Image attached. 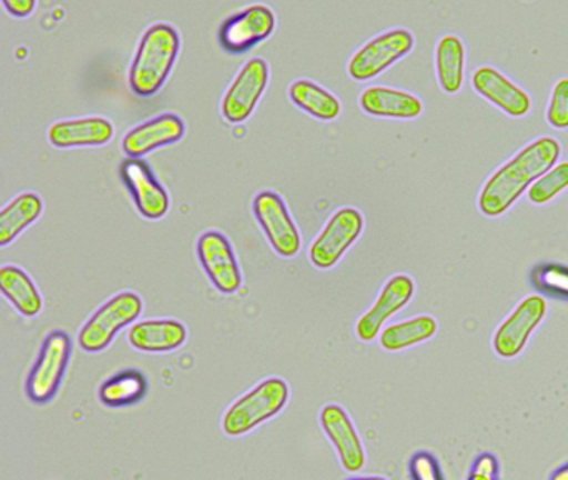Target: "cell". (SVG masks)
I'll use <instances>...</instances> for the list:
<instances>
[{
	"label": "cell",
	"instance_id": "cell-21",
	"mask_svg": "<svg viewBox=\"0 0 568 480\" xmlns=\"http://www.w3.org/2000/svg\"><path fill=\"white\" fill-rule=\"evenodd\" d=\"M44 203L34 192H22L0 210V246L18 239L29 226L41 217Z\"/></svg>",
	"mask_w": 568,
	"mask_h": 480
},
{
	"label": "cell",
	"instance_id": "cell-10",
	"mask_svg": "<svg viewBox=\"0 0 568 480\" xmlns=\"http://www.w3.org/2000/svg\"><path fill=\"white\" fill-rule=\"evenodd\" d=\"M545 313H547V302L544 297H525L495 330L491 343L497 356L504 359L517 357L527 346L534 330L540 326Z\"/></svg>",
	"mask_w": 568,
	"mask_h": 480
},
{
	"label": "cell",
	"instance_id": "cell-19",
	"mask_svg": "<svg viewBox=\"0 0 568 480\" xmlns=\"http://www.w3.org/2000/svg\"><path fill=\"white\" fill-rule=\"evenodd\" d=\"M128 339L141 352H171L184 346L187 329L184 323L174 319L141 320L129 329Z\"/></svg>",
	"mask_w": 568,
	"mask_h": 480
},
{
	"label": "cell",
	"instance_id": "cell-32",
	"mask_svg": "<svg viewBox=\"0 0 568 480\" xmlns=\"http://www.w3.org/2000/svg\"><path fill=\"white\" fill-rule=\"evenodd\" d=\"M2 6L8 9L9 13L16 17L31 16L32 10L36 9L34 0H4Z\"/></svg>",
	"mask_w": 568,
	"mask_h": 480
},
{
	"label": "cell",
	"instance_id": "cell-26",
	"mask_svg": "<svg viewBox=\"0 0 568 480\" xmlns=\"http://www.w3.org/2000/svg\"><path fill=\"white\" fill-rule=\"evenodd\" d=\"M148 393V380L139 370L129 369L105 380L99 389V399L108 407H128L141 402Z\"/></svg>",
	"mask_w": 568,
	"mask_h": 480
},
{
	"label": "cell",
	"instance_id": "cell-33",
	"mask_svg": "<svg viewBox=\"0 0 568 480\" xmlns=\"http://www.w3.org/2000/svg\"><path fill=\"white\" fill-rule=\"evenodd\" d=\"M551 480H568V466L557 470V472L551 476Z\"/></svg>",
	"mask_w": 568,
	"mask_h": 480
},
{
	"label": "cell",
	"instance_id": "cell-16",
	"mask_svg": "<svg viewBox=\"0 0 568 480\" xmlns=\"http://www.w3.org/2000/svg\"><path fill=\"white\" fill-rule=\"evenodd\" d=\"M185 126L175 113H161L125 133L122 149L129 159H141L145 153L179 142L184 137Z\"/></svg>",
	"mask_w": 568,
	"mask_h": 480
},
{
	"label": "cell",
	"instance_id": "cell-13",
	"mask_svg": "<svg viewBox=\"0 0 568 480\" xmlns=\"http://www.w3.org/2000/svg\"><path fill=\"white\" fill-rule=\"evenodd\" d=\"M414 280L404 273L390 277L382 287L374 306L357 320L355 333L364 342H371L381 333L384 323L398 310L404 309L414 297Z\"/></svg>",
	"mask_w": 568,
	"mask_h": 480
},
{
	"label": "cell",
	"instance_id": "cell-7",
	"mask_svg": "<svg viewBox=\"0 0 568 480\" xmlns=\"http://www.w3.org/2000/svg\"><path fill=\"white\" fill-rule=\"evenodd\" d=\"M414 47V36L405 29L388 30L368 40L348 60V76L358 82L374 79L392 63L407 56Z\"/></svg>",
	"mask_w": 568,
	"mask_h": 480
},
{
	"label": "cell",
	"instance_id": "cell-2",
	"mask_svg": "<svg viewBox=\"0 0 568 480\" xmlns=\"http://www.w3.org/2000/svg\"><path fill=\"white\" fill-rule=\"evenodd\" d=\"M181 39L169 23H154L145 30L132 60L129 83L139 97H151L161 90L178 60Z\"/></svg>",
	"mask_w": 568,
	"mask_h": 480
},
{
	"label": "cell",
	"instance_id": "cell-17",
	"mask_svg": "<svg viewBox=\"0 0 568 480\" xmlns=\"http://www.w3.org/2000/svg\"><path fill=\"white\" fill-rule=\"evenodd\" d=\"M471 87L508 116L521 117L530 110L531 100L528 93L494 67H478L471 76Z\"/></svg>",
	"mask_w": 568,
	"mask_h": 480
},
{
	"label": "cell",
	"instance_id": "cell-3",
	"mask_svg": "<svg viewBox=\"0 0 568 480\" xmlns=\"http://www.w3.org/2000/svg\"><path fill=\"white\" fill-rule=\"evenodd\" d=\"M288 400V386L278 377H268L239 397L222 417V430L229 437H242L274 419Z\"/></svg>",
	"mask_w": 568,
	"mask_h": 480
},
{
	"label": "cell",
	"instance_id": "cell-18",
	"mask_svg": "<svg viewBox=\"0 0 568 480\" xmlns=\"http://www.w3.org/2000/svg\"><path fill=\"white\" fill-rule=\"evenodd\" d=\"M49 142L59 149L72 147H98L111 142L114 126L104 117L59 120L48 130Z\"/></svg>",
	"mask_w": 568,
	"mask_h": 480
},
{
	"label": "cell",
	"instance_id": "cell-6",
	"mask_svg": "<svg viewBox=\"0 0 568 480\" xmlns=\"http://www.w3.org/2000/svg\"><path fill=\"white\" fill-rule=\"evenodd\" d=\"M364 230V217L354 207H342L325 223L308 249V259L317 269H332L354 246Z\"/></svg>",
	"mask_w": 568,
	"mask_h": 480
},
{
	"label": "cell",
	"instance_id": "cell-5",
	"mask_svg": "<svg viewBox=\"0 0 568 480\" xmlns=\"http://www.w3.org/2000/svg\"><path fill=\"white\" fill-rule=\"evenodd\" d=\"M71 350L72 342L68 333L62 330L48 333L26 383V392L32 402L48 403L54 399L64 379Z\"/></svg>",
	"mask_w": 568,
	"mask_h": 480
},
{
	"label": "cell",
	"instance_id": "cell-24",
	"mask_svg": "<svg viewBox=\"0 0 568 480\" xmlns=\"http://www.w3.org/2000/svg\"><path fill=\"white\" fill-rule=\"evenodd\" d=\"M465 47L457 36H445L435 50V67L442 90L457 93L464 83Z\"/></svg>",
	"mask_w": 568,
	"mask_h": 480
},
{
	"label": "cell",
	"instance_id": "cell-23",
	"mask_svg": "<svg viewBox=\"0 0 568 480\" xmlns=\"http://www.w3.org/2000/svg\"><path fill=\"white\" fill-rule=\"evenodd\" d=\"M288 97L298 109L305 110L315 119L335 120L341 116L342 106L337 97L312 80H295L288 87Z\"/></svg>",
	"mask_w": 568,
	"mask_h": 480
},
{
	"label": "cell",
	"instance_id": "cell-25",
	"mask_svg": "<svg viewBox=\"0 0 568 480\" xmlns=\"http://www.w3.org/2000/svg\"><path fill=\"white\" fill-rule=\"evenodd\" d=\"M435 332H437V320L434 317L417 316L385 327L381 332V346L388 352H398L432 339Z\"/></svg>",
	"mask_w": 568,
	"mask_h": 480
},
{
	"label": "cell",
	"instance_id": "cell-22",
	"mask_svg": "<svg viewBox=\"0 0 568 480\" xmlns=\"http://www.w3.org/2000/svg\"><path fill=\"white\" fill-rule=\"evenodd\" d=\"M0 289L21 316L36 317L41 313V292L21 267L4 266L0 269Z\"/></svg>",
	"mask_w": 568,
	"mask_h": 480
},
{
	"label": "cell",
	"instance_id": "cell-31",
	"mask_svg": "<svg viewBox=\"0 0 568 480\" xmlns=\"http://www.w3.org/2000/svg\"><path fill=\"white\" fill-rule=\"evenodd\" d=\"M498 463L491 453H481L475 460L474 469L467 480H497Z\"/></svg>",
	"mask_w": 568,
	"mask_h": 480
},
{
	"label": "cell",
	"instance_id": "cell-27",
	"mask_svg": "<svg viewBox=\"0 0 568 480\" xmlns=\"http://www.w3.org/2000/svg\"><path fill=\"white\" fill-rule=\"evenodd\" d=\"M567 187L568 162H560L531 183L530 189H528V199L540 206V203L550 202L554 197H557Z\"/></svg>",
	"mask_w": 568,
	"mask_h": 480
},
{
	"label": "cell",
	"instance_id": "cell-4",
	"mask_svg": "<svg viewBox=\"0 0 568 480\" xmlns=\"http://www.w3.org/2000/svg\"><path fill=\"white\" fill-rule=\"evenodd\" d=\"M141 312L142 300L138 293H118L99 307L98 312L84 323L79 332V346L85 352H101L111 346L115 333L138 320Z\"/></svg>",
	"mask_w": 568,
	"mask_h": 480
},
{
	"label": "cell",
	"instance_id": "cell-14",
	"mask_svg": "<svg viewBox=\"0 0 568 480\" xmlns=\"http://www.w3.org/2000/svg\"><path fill=\"white\" fill-rule=\"evenodd\" d=\"M121 177L142 217L158 220L168 213V192L158 182L151 167L144 160H124L121 166Z\"/></svg>",
	"mask_w": 568,
	"mask_h": 480
},
{
	"label": "cell",
	"instance_id": "cell-11",
	"mask_svg": "<svg viewBox=\"0 0 568 480\" xmlns=\"http://www.w3.org/2000/svg\"><path fill=\"white\" fill-rule=\"evenodd\" d=\"M274 29V12L267 6L254 3L221 23L219 42L227 52L242 53L271 37Z\"/></svg>",
	"mask_w": 568,
	"mask_h": 480
},
{
	"label": "cell",
	"instance_id": "cell-28",
	"mask_svg": "<svg viewBox=\"0 0 568 480\" xmlns=\"http://www.w3.org/2000/svg\"><path fill=\"white\" fill-rule=\"evenodd\" d=\"M547 120L555 129H568V77L558 80L551 90Z\"/></svg>",
	"mask_w": 568,
	"mask_h": 480
},
{
	"label": "cell",
	"instance_id": "cell-34",
	"mask_svg": "<svg viewBox=\"0 0 568 480\" xmlns=\"http://www.w3.org/2000/svg\"><path fill=\"white\" fill-rule=\"evenodd\" d=\"M347 480H387L384 477H352V479Z\"/></svg>",
	"mask_w": 568,
	"mask_h": 480
},
{
	"label": "cell",
	"instance_id": "cell-15",
	"mask_svg": "<svg viewBox=\"0 0 568 480\" xmlns=\"http://www.w3.org/2000/svg\"><path fill=\"white\" fill-rule=\"evenodd\" d=\"M322 430L337 450L338 460L347 472H358L365 466V450L348 413L337 403L322 407Z\"/></svg>",
	"mask_w": 568,
	"mask_h": 480
},
{
	"label": "cell",
	"instance_id": "cell-20",
	"mask_svg": "<svg viewBox=\"0 0 568 480\" xmlns=\"http://www.w3.org/2000/svg\"><path fill=\"white\" fill-rule=\"evenodd\" d=\"M358 102L364 112L375 117H390V119H415L424 110L420 99L390 87H368L362 92Z\"/></svg>",
	"mask_w": 568,
	"mask_h": 480
},
{
	"label": "cell",
	"instance_id": "cell-1",
	"mask_svg": "<svg viewBox=\"0 0 568 480\" xmlns=\"http://www.w3.org/2000/svg\"><path fill=\"white\" fill-rule=\"evenodd\" d=\"M560 152V143L551 137L528 143L485 182L478 196L480 212L487 217L507 212L535 180L555 166Z\"/></svg>",
	"mask_w": 568,
	"mask_h": 480
},
{
	"label": "cell",
	"instance_id": "cell-30",
	"mask_svg": "<svg viewBox=\"0 0 568 480\" xmlns=\"http://www.w3.org/2000/svg\"><path fill=\"white\" fill-rule=\"evenodd\" d=\"M410 469L415 480H442L437 462L428 453H417L412 459Z\"/></svg>",
	"mask_w": 568,
	"mask_h": 480
},
{
	"label": "cell",
	"instance_id": "cell-12",
	"mask_svg": "<svg viewBox=\"0 0 568 480\" xmlns=\"http://www.w3.org/2000/svg\"><path fill=\"white\" fill-rule=\"evenodd\" d=\"M197 256L202 269L215 289L222 293H234L241 289L242 273L231 242L224 233L207 230L197 240Z\"/></svg>",
	"mask_w": 568,
	"mask_h": 480
},
{
	"label": "cell",
	"instance_id": "cell-9",
	"mask_svg": "<svg viewBox=\"0 0 568 480\" xmlns=\"http://www.w3.org/2000/svg\"><path fill=\"white\" fill-rule=\"evenodd\" d=\"M268 66L261 57L247 60L239 70L222 99V116L227 122L242 123L252 116L262 93L267 89Z\"/></svg>",
	"mask_w": 568,
	"mask_h": 480
},
{
	"label": "cell",
	"instance_id": "cell-8",
	"mask_svg": "<svg viewBox=\"0 0 568 480\" xmlns=\"http://www.w3.org/2000/svg\"><path fill=\"white\" fill-rule=\"evenodd\" d=\"M252 209L274 252L285 259L297 256L301 233L282 197L272 190H262L254 197Z\"/></svg>",
	"mask_w": 568,
	"mask_h": 480
},
{
	"label": "cell",
	"instance_id": "cell-29",
	"mask_svg": "<svg viewBox=\"0 0 568 480\" xmlns=\"http://www.w3.org/2000/svg\"><path fill=\"white\" fill-rule=\"evenodd\" d=\"M534 279L535 286L540 289L568 297V269L558 266L545 267V269L537 270Z\"/></svg>",
	"mask_w": 568,
	"mask_h": 480
}]
</instances>
